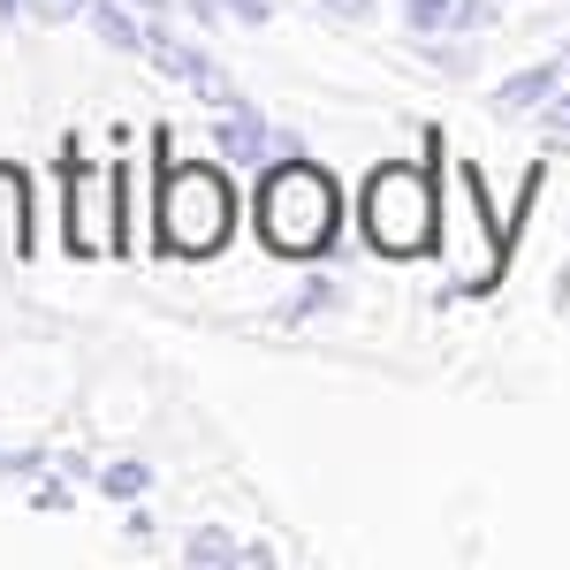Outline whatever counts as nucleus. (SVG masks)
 I'll return each mask as SVG.
<instances>
[{
  "instance_id": "3",
  "label": "nucleus",
  "mask_w": 570,
  "mask_h": 570,
  "mask_svg": "<svg viewBox=\"0 0 570 570\" xmlns=\"http://www.w3.org/2000/svg\"><path fill=\"white\" fill-rule=\"evenodd\" d=\"M426 214H434V198H426V176L419 168H381V176L365 183V236L381 252H419L434 236Z\"/></svg>"
},
{
  "instance_id": "2",
  "label": "nucleus",
  "mask_w": 570,
  "mask_h": 570,
  "mask_svg": "<svg viewBox=\"0 0 570 570\" xmlns=\"http://www.w3.org/2000/svg\"><path fill=\"white\" fill-rule=\"evenodd\" d=\"M228 236V183L214 168H176L160 190V244L168 252H214Z\"/></svg>"
},
{
  "instance_id": "1",
  "label": "nucleus",
  "mask_w": 570,
  "mask_h": 570,
  "mask_svg": "<svg viewBox=\"0 0 570 570\" xmlns=\"http://www.w3.org/2000/svg\"><path fill=\"white\" fill-rule=\"evenodd\" d=\"M259 236L274 252H289V259H312L335 236V183L320 176V168H305V160L274 168L259 183Z\"/></svg>"
}]
</instances>
